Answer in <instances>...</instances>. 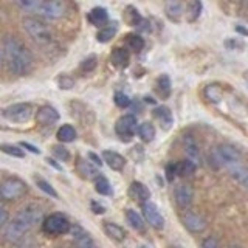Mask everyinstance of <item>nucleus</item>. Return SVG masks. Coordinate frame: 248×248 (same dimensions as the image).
<instances>
[{"label":"nucleus","instance_id":"2eb2a0df","mask_svg":"<svg viewBox=\"0 0 248 248\" xmlns=\"http://www.w3.org/2000/svg\"><path fill=\"white\" fill-rule=\"evenodd\" d=\"M96 168H95V165H93V163L84 160L82 157H78L76 170H78V174H79L84 178V180H95V178L101 174Z\"/></svg>","mask_w":248,"mask_h":248},{"label":"nucleus","instance_id":"cd10ccee","mask_svg":"<svg viewBox=\"0 0 248 248\" xmlns=\"http://www.w3.org/2000/svg\"><path fill=\"white\" fill-rule=\"evenodd\" d=\"M56 137H58V140L61 143H72L76 140L78 134H76V129L73 126H70V124H64V126H61L58 129Z\"/></svg>","mask_w":248,"mask_h":248},{"label":"nucleus","instance_id":"0eeeda50","mask_svg":"<svg viewBox=\"0 0 248 248\" xmlns=\"http://www.w3.org/2000/svg\"><path fill=\"white\" fill-rule=\"evenodd\" d=\"M70 225L72 223H70V220L64 214L53 213L50 216H46L45 219H42V231L50 236H61L68 232Z\"/></svg>","mask_w":248,"mask_h":248},{"label":"nucleus","instance_id":"49530a36","mask_svg":"<svg viewBox=\"0 0 248 248\" xmlns=\"http://www.w3.org/2000/svg\"><path fill=\"white\" fill-rule=\"evenodd\" d=\"M20 147H25V149H27V151H30V152H33V154H36V155H37V154H41V151H39V149H37V147H36V146H33V144H30V143H27V141H22V143H20Z\"/></svg>","mask_w":248,"mask_h":248},{"label":"nucleus","instance_id":"20e7f679","mask_svg":"<svg viewBox=\"0 0 248 248\" xmlns=\"http://www.w3.org/2000/svg\"><path fill=\"white\" fill-rule=\"evenodd\" d=\"M22 25H23V30L27 31V34L33 39V42L41 46V48L44 50L50 48L54 44V36L51 33V30L42 19L28 16V17L22 19Z\"/></svg>","mask_w":248,"mask_h":248},{"label":"nucleus","instance_id":"4c0bfd02","mask_svg":"<svg viewBox=\"0 0 248 248\" xmlns=\"http://www.w3.org/2000/svg\"><path fill=\"white\" fill-rule=\"evenodd\" d=\"M205 96L208 98V101H211V103H219L222 98V92L217 85L213 84V85H208L205 89Z\"/></svg>","mask_w":248,"mask_h":248},{"label":"nucleus","instance_id":"b1692460","mask_svg":"<svg viewBox=\"0 0 248 248\" xmlns=\"http://www.w3.org/2000/svg\"><path fill=\"white\" fill-rule=\"evenodd\" d=\"M116 31H118V27H116V23H115V22H112V23H106V25H103V27L99 28L98 34H96L98 42H101V44L110 42L112 39L116 36Z\"/></svg>","mask_w":248,"mask_h":248},{"label":"nucleus","instance_id":"a18cd8bd","mask_svg":"<svg viewBox=\"0 0 248 248\" xmlns=\"http://www.w3.org/2000/svg\"><path fill=\"white\" fill-rule=\"evenodd\" d=\"M217 245H219V242H217L214 237H208V239L203 240V242H202V247H203V248H214Z\"/></svg>","mask_w":248,"mask_h":248},{"label":"nucleus","instance_id":"de8ad7c7","mask_svg":"<svg viewBox=\"0 0 248 248\" xmlns=\"http://www.w3.org/2000/svg\"><path fill=\"white\" fill-rule=\"evenodd\" d=\"M92 208H93V213H96V214H103L106 211V208L103 205H99L98 202H92Z\"/></svg>","mask_w":248,"mask_h":248},{"label":"nucleus","instance_id":"e433bc0d","mask_svg":"<svg viewBox=\"0 0 248 248\" xmlns=\"http://www.w3.org/2000/svg\"><path fill=\"white\" fill-rule=\"evenodd\" d=\"M42 0H17V5L22 8L23 11L28 13H37L39 6H41Z\"/></svg>","mask_w":248,"mask_h":248},{"label":"nucleus","instance_id":"8fccbe9b","mask_svg":"<svg viewBox=\"0 0 248 248\" xmlns=\"http://www.w3.org/2000/svg\"><path fill=\"white\" fill-rule=\"evenodd\" d=\"M0 64H2V48H0Z\"/></svg>","mask_w":248,"mask_h":248},{"label":"nucleus","instance_id":"aec40b11","mask_svg":"<svg viewBox=\"0 0 248 248\" xmlns=\"http://www.w3.org/2000/svg\"><path fill=\"white\" fill-rule=\"evenodd\" d=\"M154 116L158 120V123L161 124V127L165 130H169L172 127V123H174V116L172 112L169 110L166 106H160L154 110Z\"/></svg>","mask_w":248,"mask_h":248},{"label":"nucleus","instance_id":"c85d7f7f","mask_svg":"<svg viewBox=\"0 0 248 248\" xmlns=\"http://www.w3.org/2000/svg\"><path fill=\"white\" fill-rule=\"evenodd\" d=\"M157 93L161 99H168L170 95V79L168 75H161L157 79Z\"/></svg>","mask_w":248,"mask_h":248},{"label":"nucleus","instance_id":"dca6fc26","mask_svg":"<svg viewBox=\"0 0 248 248\" xmlns=\"http://www.w3.org/2000/svg\"><path fill=\"white\" fill-rule=\"evenodd\" d=\"M183 147H185L186 157H188L196 166H199L202 161V157H200V149H199V144L196 143V140H194L191 135H185Z\"/></svg>","mask_w":248,"mask_h":248},{"label":"nucleus","instance_id":"f704fd0d","mask_svg":"<svg viewBox=\"0 0 248 248\" xmlns=\"http://www.w3.org/2000/svg\"><path fill=\"white\" fill-rule=\"evenodd\" d=\"M0 151L6 155H11L16 158H23L25 157V152L20 149V146H14V144H0Z\"/></svg>","mask_w":248,"mask_h":248},{"label":"nucleus","instance_id":"58836bf2","mask_svg":"<svg viewBox=\"0 0 248 248\" xmlns=\"http://www.w3.org/2000/svg\"><path fill=\"white\" fill-rule=\"evenodd\" d=\"M36 185L39 186V189L41 191H44L46 196H50V197H58V192H56V189L53 188V186L46 182V180H44V178H39V177H36Z\"/></svg>","mask_w":248,"mask_h":248},{"label":"nucleus","instance_id":"a19ab883","mask_svg":"<svg viewBox=\"0 0 248 248\" xmlns=\"http://www.w3.org/2000/svg\"><path fill=\"white\" fill-rule=\"evenodd\" d=\"M130 103H132V99L126 95V93L120 92V93H116V95H115V104L118 106L120 108H126V107H129Z\"/></svg>","mask_w":248,"mask_h":248},{"label":"nucleus","instance_id":"c756f323","mask_svg":"<svg viewBox=\"0 0 248 248\" xmlns=\"http://www.w3.org/2000/svg\"><path fill=\"white\" fill-rule=\"evenodd\" d=\"M124 20H126V23L130 27H138V23L143 20V17L135 6L129 5L126 10H124Z\"/></svg>","mask_w":248,"mask_h":248},{"label":"nucleus","instance_id":"79ce46f5","mask_svg":"<svg viewBox=\"0 0 248 248\" xmlns=\"http://www.w3.org/2000/svg\"><path fill=\"white\" fill-rule=\"evenodd\" d=\"M177 175V168H175V163H170V165L166 166V178L169 182H172Z\"/></svg>","mask_w":248,"mask_h":248},{"label":"nucleus","instance_id":"ddd939ff","mask_svg":"<svg viewBox=\"0 0 248 248\" xmlns=\"http://www.w3.org/2000/svg\"><path fill=\"white\" fill-rule=\"evenodd\" d=\"M182 222L185 225V228L191 232H202L206 228V220L196 213H185L182 216Z\"/></svg>","mask_w":248,"mask_h":248},{"label":"nucleus","instance_id":"f03ea898","mask_svg":"<svg viewBox=\"0 0 248 248\" xmlns=\"http://www.w3.org/2000/svg\"><path fill=\"white\" fill-rule=\"evenodd\" d=\"M42 208L37 203H28L20 209L13 220L8 222L5 239L13 244L20 242L30 230H33L37 223H42Z\"/></svg>","mask_w":248,"mask_h":248},{"label":"nucleus","instance_id":"09e8293b","mask_svg":"<svg viewBox=\"0 0 248 248\" xmlns=\"http://www.w3.org/2000/svg\"><path fill=\"white\" fill-rule=\"evenodd\" d=\"M239 182L242 183V185L245 186V188L248 189V169H247V170H244V174H242V177L239 178Z\"/></svg>","mask_w":248,"mask_h":248},{"label":"nucleus","instance_id":"a878e982","mask_svg":"<svg viewBox=\"0 0 248 248\" xmlns=\"http://www.w3.org/2000/svg\"><path fill=\"white\" fill-rule=\"evenodd\" d=\"M202 11H203V3L202 0H189L188 6H186V20L188 22H196Z\"/></svg>","mask_w":248,"mask_h":248},{"label":"nucleus","instance_id":"9d476101","mask_svg":"<svg viewBox=\"0 0 248 248\" xmlns=\"http://www.w3.org/2000/svg\"><path fill=\"white\" fill-rule=\"evenodd\" d=\"M141 209H143V216H144L146 222L149 223L152 228L163 230V227H165V217H163L161 213L158 211L157 205H154L147 200L144 203H141Z\"/></svg>","mask_w":248,"mask_h":248},{"label":"nucleus","instance_id":"f257e3e1","mask_svg":"<svg viewBox=\"0 0 248 248\" xmlns=\"http://www.w3.org/2000/svg\"><path fill=\"white\" fill-rule=\"evenodd\" d=\"M2 59L13 75L23 76L33 68V56L27 45L14 36H6L2 44Z\"/></svg>","mask_w":248,"mask_h":248},{"label":"nucleus","instance_id":"603ef678","mask_svg":"<svg viewBox=\"0 0 248 248\" xmlns=\"http://www.w3.org/2000/svg\"><path fill=\"white\" fill-rule=\"evenodd\" d=\"M0 200H2V199H0Z\"/></svg>","mask_w":248,"mask_h":248},{"label":"nucleus","instance_id":"c9c22d12","mask_svg":"<svg viewBox=\"0 0 248 248\" xmlns=\"http://www.w3.org/2000/svg\"><path fill=\"white\" fill-rule=\"evenodd\" d=\"M96 64H98V59H96L95 54H92V56H87L81 62L79 70H81L82 73H92L93 70L96 68Z\"/></svg>","mask_w":248,"mask_h":248},{"label":"nucleus","instance_id":"2f4dec72","mask_svg":"<svg viewBox=\"0 0 248 248\" xmlns=\"http://www.w3.org/2000/svg\"><path fill=\"white\" fill-rule=\"evenodd\" d=\"M175 168H177V175L180 177H189L196 172V165L188 158V160H183V161H178L175 163Z\"/></svg>","mask_w":248,"mask_h":248},{"label":"nucleus","instance_id":"393cba45","mask_svg":"<svg viewBox=\"0 0 248 248\" xmlns=\"http://www.w3.org/2000/svg\"><path fill=\"white\" fill-rule=\"evenodd\" d=\"M124 216H126V220L130 225V228H134L138 232H146V225H144L143 217L137 211H134V209H126V214Z\"/></svg>","mask_w":248,"mask_h":248},{"label":"nucleus","instance_id":"4468645a","mask_svg":"<svg viewBox=\"0 0 248 248\" xmlns=\"http://www.w3.org/2000/svg\"><path fill=\"white\" fill-rule=\"evenodd\" d=\"M68 232L72 234L73 240L79 247H82V248H92V247H95V242H93V239L90 237V234L82 227H79V225H70Z\"/></svg>","mask_w":248,"mask_h":248},{"label":"nucleus","instance_id":"39448f33","mask_svg":"<svg viewBox=\"0 0 248 248\" xmlns=\"http://www.w3.org/2000/svg\"><path fill=\"white\" fill-rule=\"evenodd\" d=\"M27 191V183L19 177H8L0 183V199L2 200H17L25 196Z\"/></svg>","mask_w":248,"mask_h":248},{"label":"nucleus","instance_id":"6ab92c4d","mask_svg":"<svg viewBox=\"0 0 248 248\" xmlns=\"http://www.w3.org/2000/svg\"><path fill=\"white\" fill-rule=\"evenodd\" d=\"M129 61H130L129 50L123 48V46H116V48H113V51L110 54V62L113 64V67L126 68L129 65Z\"/></svg>","mask_w":248,"mask_h":248},{"label":"nucleus","instance_id":"473e14b6","mask_svg":"<svg viewBox=\"0 0 248 248\" xmlns=\"http://www.w3.org/2000/svg\"><path fill=\"white\" fill-rule=\"evenodd\" d=\"M126 45L129 46V50L140 53L144 48V39L140 34H127L126 36Z\"/></svg>","mask_w":248,"mask_h":248},{"label":"nucleus","instance_id":"ea45409f","mask_svg":"<svg viewBox=\"0 0 248 248\" xmlns=\"http://www.w3.org/2000/svg\"><path fill=\"white\" fill-rule=\"evenodd\" d=\"M58 84H59V87H61L62 90H70V89H73V87H75L76 81L73 79L72 76L61 75V76L58 78Z\"/></svg>","mask_w":248,"mask_h":248},{"label":"nucleus","instance_id":"a211bd4d","mask_svg":"<svg viewBox=\"0 0 248 248\" xmlns=\"http://www.w3.org/2000/svg\"><path fill=\"white\" fill-rule=\"evenodd\" d=\"M103 161L107 163V166L113 169V170H123L126 166V158L123 157L121 154L115 152V151H104L103 152Z\"/></svg>","mask_w":248,"mask_h":248},{"label":"nucleus","instance_id":"5701e85b","mask_svg":"<svg viewBox=\"0 0 248 248\" xmlns=\"http://www.w3.org/2000/svg\"><path fill=\"white\" fill-rule=\"evenodd\" d=\"M103 230L108 237L115 240V242H123V240L126 239V231H124V228L113 222H104Z\"/></svg>","mask_w":248,"mask_h":248},{"label":"nucleus","instance_id":"1a4fd4ad","mask_svg":"<svg viewBox=\"0 0 248 248\" xmlns=\"http://www.w3.org/2000/svg\"><path fill=\"white\" fill-rule=\"evenodd\" d=\"M33 113H34L33 104L19 103V104H13L10 107H6L2 115L6 120H10L13 123H25V121L33 118Z\"/></svg>","mask_w":248,"mask_h":248},{"label":"nucleus","instance_id":"72a5a7b5","mask_svg":"<svg viewBox=\"0 0 248 248\" xmlns=\"http://www.w3.org/2000/svg\"><path fill=\"white\" fill-rule=\"evenodd\" d=\"M51 152L54 155V158H58L59 161H70V157H72V154H70V151L67 149L65 146H62V144H56V146H53L51 147Z\"/></svg>","mask_w":248,"mask_h":248},{"label":"nucleus","instance_id":"7ed1b4c3","mask_svg":"<svg viewBox=\"0 0 248 248\" xmlns=\"http://www.w3.org/2000/svg\"><path fill=\"white\" fill-rule=\"evenodd\" d=\"M211 161L216 166H222L228 169L232 177H237V180L244 174L242 169V155L239 149L231 144H220L217 146L211 154Z\"/></svg>","mask_w":248,"mask_h":248},{"label":"nucleus","instance_id":"412c9836","mask_svg":"<svg viewBox=\"0 0 248 248\" xmlns=\"http://www.w3.org/2000/svg\"><path fill=\"white\" fill-rule=\"evenodd\" d=\"M165 11L170 20L178 22L183 16V2L182 0H166Z\"/></svg>","mask_w":248,"mask_h":248},{"label":"nucleus","instance_id":"37998d69","mask_svg":"<svg viewBox=\"0 0 248 248\" xmlns=\"http://www.w3.org/2000/svg\"><path fill=\"white\" fill-rule=\"evenodd\" d=\"M8 219H10V216H8V211L5 208L0 206V228L5 227V225L8 223Z\"/></svg>","mask_w":248,"mask_h":248},{"label":"nucleus","instance_id":"f3484780","mask_svg":"<svg viewBox=\"0 0 248 248\" xmlns=\"http://www.w3.org/2000/svg\"><path fill=\"white\" fill-rule=\"evenodd\" d=\"M129 196L134 200L140 202V203H144V202L151 199V191L141 182H132L129 186Z\"/></svg>","mask_w":248,"mask_h":248},{"label":"nucleus","instance_id":"c03bdc74","mask_svg":"<svg viewBox=\"0 0 248 248\" xmlns=\"http://www.w3.org/2000/svg\"><path fill=\"white\" fill-rule=\"evenodd\" d=\"M87 157L90 158V161H92L95 166H98V168H99V166H103V160H101L95 152H89V154H87Z\"/></svg>","mask_w":248,"mask_h":248},{"label":"nucleus","instance_id":"423d86ee","mask_svg":"<svg viewBox=\"0 0 248 248\" xmlns=\"http://www.w3.org/2000/svg\"><path fill=\"white\" fill-rule=\"evenodd\" d=\"M70 11V5L67 0H42L37 13L45 19L59 20L64 19Z\"/></svg>","mask_w":248,"mask_h":248},{"label":"nucleus","instance_id":"f8f14e48","mask_svg":"<svg viewBox=\"0 0 248 248\" xmlns=\"http://www.w3.org/2000/svg\"><path fill=\"white\" fill-rule=\"evenodd\" d=\"M59 118H61L59 112L48 104L39 107L36 112V123L41 124V126H53L54 123H58Z\"/></svg>","mask_w":248,"mask_h":248},{"label":"nucleus","instance_id":"3c124183","mask_svg":"<svg viewBox=\"0 0 248 248\" xmlns=\"http://www.w3.org/2000/svg\"><path fill=\"white\" fill-rule=\"evenodd\" d=\"M231 2H239V0H231Z\"/></svg>","mask_w":248,"mask_h":248},{"label":"nucleus","instance_id":"bb28decb","mask_svg":"<svg viewBox=\"0 0 248 248\" xmlns=\"http://www.w3.org/2000/svg\"><path fill=\"white\" fill-rule=\"evenodd\" d=\"M137 134H138L140 138H141V141L151 143L152 140L155 138V127H154V124H151L149 121H144L141 124H138Z\"/></svg>","mask_w":248,"mask_h":248},{"label":"nucleus","instance_id":"4be33fe9","mask_svg":"<svg viewBox=\"0 0 248 248\" xmlns=\"http://www.w3.org/2000/svg\"><path fill=\"white\" fill-rule=\"evenodd\" d=\"M87 19H89V22L92 23V25H95V27L101 28V27L106 25V23H107V20H108V13H107L106 8H103V6H96V8H93V10L89 13Z\"/></svg>","mask_w":248,"mask_h":248},{"label":"nucleus","instance_id":"7c9ffc66","mask_svg":"<svg viewBox=\"0 0 248 248\" xmlns=\"http://www.w3.org/2000/svg\"><path fill=\"white\" fill-rule=\"evenodd\" d=\"M93 183H95V189L98 194H101V196H112V186H110V182L107 180V178L104 175H98L95 180H93Z\"/></svg>","mask_w":248,"mask_h":248},{"label":"nucleus","instance_id":"9b49d317","mask_svg":"<svg viewBox=\"0 0 248 248\" xmlns=\"http://www.w3.org/2000/svg\"><path fill=\"white\" fill-rule=\"evenodd\" d=\"M174 199L178 208L188 209L192 203L194 199V191L188 183H180L174 188Z\"/></svg>","mask_w":248,"mask_h":248},{"label":"nucleus","instance_id":"6e6552de","mask_svg":"<svg viewBox=\"0 0 248 248\" xmlns=\"http://www.w3.org/2000/svg\"><path fill=\"white\" fill-rule=\"evenodd\" d=\"M137 127H138L137 116L127 113V115H123L121 118H118V121L115 124V132L121 141L127 143L137 134Z\"/></svg>","mask_w":248,"mask_h":248}]
</instances>
